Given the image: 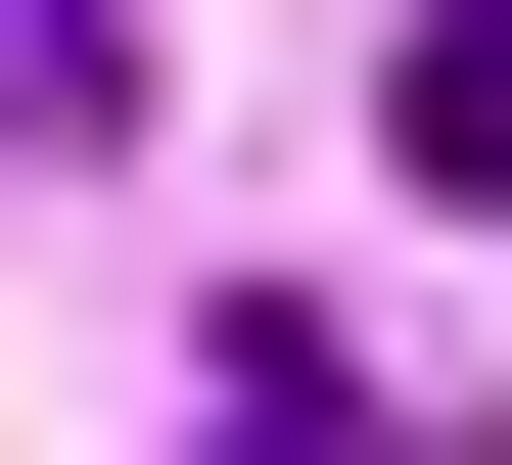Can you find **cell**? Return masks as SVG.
Segmentation results:
<instances>
[{
  "mask_svg": "<svg viewBox=\"0 0 512 465\" xmlns=\"http://www.w3.org/2000/svg\"><path fill=\"white\" fill-rule=\"evenodd\" d=\"M187 465H373V326H233V372H187Z\"/></svg>",
  "mask_w": 512,
  "mask_h": 465,
  "instance_id": "cell-1",
  "label": "cell"
},
{
  "mask_svg": "<svg viewBox=\"0 0 512 465\" xmlns=\"http://www.w3.org/2000/svg\"><path fill=\"white\" fill-rule=\"evenodd\" d=\"M419 186H512V0H419Z\"/></svg>",
  "mask_w": 512,
  "mask_h": 465,
  "instance_id": "cell-2",
  "label": "cell"
}]
</instances>
